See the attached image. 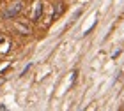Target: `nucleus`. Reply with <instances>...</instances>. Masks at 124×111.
Returning <instances> with one entry per match:
<instances>
[{
    "label": "nucleus",
    "instance_id": "1",
    "mask_svg": "<svg viewBox=\"0 0 124 111\" xmlns=\"http://www.w3.org/2000/svg\"><path fill=\"white\" fill-rule=\"evenodd\" d=\"M21 9H23V2H21V0H18V2L11 4L7 9H4V13H2V18H4V20H11V18H14V16L18 14Z\"/></svg>",
    "mask_w": 124,
    "mask_h": 111
},
{
    "label": "nucleus",
    "instance_id": "2",
    "mask_svg": "<svg viewBox=\"0 0 124 111\" xmlns=\"http://www.w3.org/2000/svg\"><path fill=\"white\" fill-rule=\"evenodd\" d=\"M41 13H43V4H37V5H36V11H34V16H32V20H34V21H36V20H39Z\"/></svg>",
    "mask_w": 124,
    "mask_h": 111
},
{
    "label": "nucleus",
    "instance_id": "3",
    "mask_svg": "<svg viewBox=\"0 0 124 111\" xmlns=\"http://www.w3.org/2000/svg\"><path fill=\"white\" fill-rule=\"evenodd\" d=\"M55 5H57V9H55V13H53V20L55 18H57V16L62 13V9H64V4H62V2H59V4H55Z\"/></svg>",
    "mask_w": 124,
    "mask_h": 111
}]
</instances>
